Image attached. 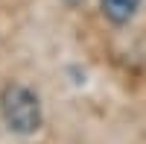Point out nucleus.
Wrapping results in <instances>:
<instances>
[{"mask_svg":"<svg viewBox=\"0 0 146 144\" xmlns=\"http://www.w3.org/2000/svg\"><path fill=\"white\" fill-rule=\"evenodd\" d=\"M0 109H3L6 127L18 135H32L41 127V100L27 85H9L3 91Z\"/></svg>","mask_w":146,"mask_h":144,"instance_id":"f257e3e1","label":"nucleus"},{"mask_svg":"<svg viewBox=\"0 0 146 144\" xmlns=\"http://www.w3.org/2000/svg\"><path fill=\"white\" fill-rule=\"evenodd\" d=\"M100 3H102V15L111 24H129L135 18L140 0H100Z\"/></svg>","mask_w":146,"mask_h":144,"instance_id":"f03ea898","label":"nucleus"},{"mask_svg":"<svg viewBox=\"0 0 146 144\" xmlns=\"http://www.w3.org/2000/svg\"><path fill=\"white\" fill-rule=\"evenodd\" d=\"M64 3H70V6H79V3H82V0H64Z\"/></svg>","mask_w":146,"mask_h":144,"instance_id":"7ed1b4c3","label":"nucleus"}]
</instances>
